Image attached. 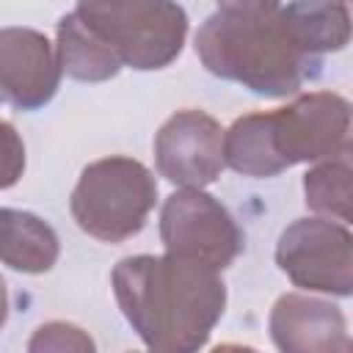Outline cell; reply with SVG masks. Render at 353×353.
I'll use <instances>...</instances> for the list:
<instances>
[{
	"label": "cell",
	"instance_id": "52a82bcc",
	"mask_svg": "<svg viewBox=\"0 0 353 353\" xmlns=\"http://www.w3.org/2000/svg\"><path fill=\"white\" fill-rule=\"evenodd\" d=\"M160 240L165 251L207 262L218 270L229 268L245 245L234 215L204 188H182L163 201Z\"/></svg>",
	"mask_w": 353,
	"mask_h": 353
},
{
	"label": "cell",
	"instance_id": "277c9868",
	"mask_svg": "<svg viewBox=\"0 0 353 353\" xmlns=\"http://www.w3.org/2000/svg\"><path fill=\"white\" fill-rule=\"evenodd\" d=\"M157 204L154 174L132 157L110 154L88 163L69 199L74 223L94 240L124 243L135 237Z\"/></svg>",
	"mask_w": 353,
	"mask_h": 353
},
{
	"label": "cell",
	"instance_id": "8fae6325",
	"mask_svg": "<svg viewBox=\"0 0 353 353\" xmlns=\"http://www.w3.org/2000/svg\"><path fill=\"white\" fill-rule=\"evenodd\" d=\"M55 47L63 74L80 83H105L124 66L119 52L74 11L63 14L55 25Z\"/></svg>",
	"mask_w": 353,
	"mask_h": 353
},
{
	"label": "cell",
	"instance_id": "7c38bea8",
	"mask_svg": "<svg viewBox=\"0 0 353 353\" xmlns=\"http://www.w3.org/2000/svg\"><path fill=\"white\" fill-rule=\"evenodd\" d=\"M61 243L55 229L28 212V210H14L3 207L0 212V256L3 265L17 270V273H47L58 262Z\"/></svg>",
	"mask_w": 353,
	"mask_h": 353
},
{
	"label": "cell",
	"instance_id": "2e32d148",
	"mask_svg": "<svg viewBox=\"0 0 353 353\" xmlns=\"http://www.w3.org/2000/svg\"><path fill=\"white\" fill-rule=\"evenodd\" d=\"M3 135H6V176H3V188H11L19 179L22 168H25V146H22V141H19V135H17L11 121L3 124Z\"/></svg>",
	"mask_w": 353,
	"mask_h": 353
},
{
	"label": "cell",
	"instance_id": "e0dca14e",
	"mask_svg": "<svg viewBox=\"0 0 353 353\" xmlns=\"http://www.w3.org/2000/svg\"><path fill=\"white\" fill-rule=\"evenodd\" d=\"M218 11L226 14H273L281 8V0H215Z\"/></svg>",
	"mask_w": 353,
	"mask_h": 353
},
{
	"label": "cell",
	"instance_id": "3957f363",
	"mask_svg": "<svg viewBox=\"0 0 353 353\" xmlns=\"http://www.w3.org/2000/svg\"><path fill=\"white\" fill-rule=\"evenodd\" d=\"M201 66L240 83L256 97H292L306 80L320 74L323 61L309 55L279 11L273 14H226L215 11L201 22L193 39Z\"/></svg>",
	"mask_w": 353,
	"mask_h": 353
},
{
	"label": "cell",
	"instance_id": "6da1fadb",
	"mask_svg": "<svg viewBox=\"0 0 353 353\" xmlns=\"http://www.w3.org/2000/svg\"><path fill=\"white\" fill-rule=\"evenodd\" d=\"M110 287L141 342L165 353L204 347L226 309L221 270L171 251L124 256L110 273Z\"/></svg>",
	"mask_w": 353,
	"mask_h": 353
},
{
	"label": "cell",
	"instance_id": "4fadbf2b",
	"mask_svg": "<svg viewBox=\"0 0 353 353\" xmlns=\"http://www.w3.org/2000/svg\"><path fill=\"white\" fill-rule=\"evenodd\" d=\"M298 44L323 61L328 52H339L353 39V17L345 0H290L279 8Z\"/></svg>",
	"mask_w": 353,
	"mask_h": 353
},
{
	"label": "cell",
	"instance_id": "ba28073f",
	"mask_svg": "<svg viewBox=\"0 0 353 353\" xmlns=\"http://www.w3.org/2000/svg\"><path fill=\"white\" fill-rule=\"evenodd\" d=\"M223 127L199 108L171 113L154 135V165L179 188H207L226 168Z\"/></svg>",
	"mask_w": 353,
	"mask_h": 353
},
{
	"label": "cell",
	"instance_id": "9a60e30c",
	"mask_svg": "<svg viewBox=\"0 0 353 353\" xmlns=\"http://www.w3.org/2000/svg\"><path fill=\"white\" fill-rule=\"evenodd\" d=\"M94 347H97L94 339L80 325H72L63 320H52V323L39 325L28 342L30 353H44V350H83L85 353Z\"/></svg>",
	"mask_w": 353,
	"mask_h": 353
},
{
	"label": "cell",
	"instance_id": "9c48e42d",
	"mask_svg": "<svg viewBox=\"0 0 353 353\" xmlns=\"http://www.w3.org/2000/svg\"><path fill=\"white\" fill-rule=\"evenodd\" d=\"M61 74L58 47L44 33L19 25H6L0 30V85L11 108H44L58 94Z\"/></svg>",
	"mask_w": 353,
	"mask_h": 353
},
{
	"label": "cell",
	"instance_id": "5b68a950",
	"mask_svg": "<svg viewBox=\"0 0 353 353\" xmlns=\"http://www.w3.org/2000/svg\"><path fill=\"white\" fill-rule=\"evenodd\" d=\"M77 14L138 72L171 66L188 39V14L176 0H77Z\"/></svg>",
	"mask_w": 353,
	"mask_h": 353
},
{
	"label": "cell",
	"instance_id": "8992f818",
	"mask_svg": "<svg viewBox=\"0 0 353 353\" xmlns=\"http://www.w3.org/2000/svg\"><path fill=\"white\" fill-rule=\"evenodd\" d=\"M276 265L301 290L350 298L353 232L323 215L298 218L279 234Z\"/></svg>",
	"mask_w": 353,
	"mask_h": 353
},
{
	"label": "cell",
	"instance_id": "7a4b0ae2",
	"mask_svg": "<svg viewBox=\"0 0 353 353\" xmlns=\"http://www.w3.org/2000/svg\"><path fill=\"white\" fill-rule=\"evenodd\" d=\"M223 157L232 171L251 179L301 163H353V99L309 91L284 108L245 113L223 132Z\"/></svg>",
	"mask_w": 353,
	"mask_h": 353
},
{
	"label": "cell",
	"instance_id": "30bf717a",
	"mask_svg": "<svg viewBox=\"0 0 353 353\" xmlns=\"http://www.w3.org/2000/svg\"><path fill=\"white\" fill-rule=\"evenodd\" d=\"M268 331L284 353H336L350 347L342 309L303 292H284L273 303Z\"/></svg>",
	"mask_w": 353,
	"mask_h": 353
},
{
	"label": "cell",
	"instance_id": "5bb4252c",
	"mask_svg": "<svg viewBox=\"0 0 353 353\" xmlns=\"http://www.w3.org/2000/svg\"><path fill=\"white\" fill-rule=\"evenodd\" d=\"M303 201L314 215L353 226V163H317L303 174Z\"/></svg>",
	"mask_w": 353,
	"mask_h": 353
}]
</instances>
